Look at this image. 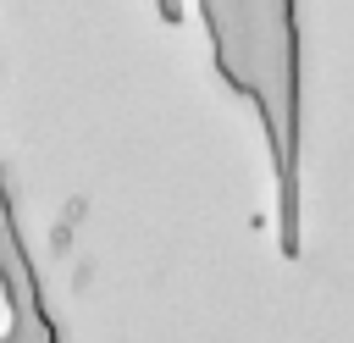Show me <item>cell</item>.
Here are the masks:
<instances>
[{"mask_svg":"<svg viewBox=\"0 0 354 343\" xmlns=\"http://www.w3.org/2000/svg\"><path fill=\"white\" fill-rule=\"evenodd\" d=\"M216 66L232 94L254 100L277 160V232L299 254V11L293 6H205Z\"/></svg>","mask_w":354,"mask_h":343,"instance_id":"1","label":"cell"}]
</instances>
